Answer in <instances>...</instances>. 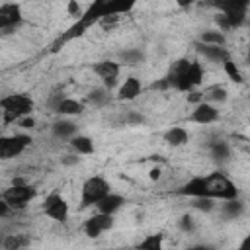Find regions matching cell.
I'll return each mask as SVG.
<instances>
[{"instance_id": "obj_1", "label": "cell", "mask_w": 250, "mask_h": 250, "mask_svg": "<svg viewBox=\"0 0 250 250\" xmlns=\"http://www.w3.org/2000/svg\"><path fill=\"white\" fill-rule=\"evenodd\" d=\"M176 195L182 197H209L215 201H230V199H240V189L236 184L223 172H213L205 176H191L188 182H184L178 189Z\"/></svg>"}, {"instance_id": "obj_2", "label": "cell", "mask_w": 250, "mask_h": 250, "mask_svg": "<svg viewBox=\"0 0 250 250\" xmlns=\"http://www.w3.org/2000/svg\"><path fill=\"white\" fill-rule=\"evenodd\" d=\"M0 107L4 113V123H16L18 119L33 113L35 102L27 94H8L0 100Z\"/></svg>"}, {"instance_id": "obj_3", "label": "cell", "mask_w": 250, "mask_h": 250, "mask_svg": "<svg viewBox=\"0 0 250 250\" xmlns=\"http://www.w3.org/2000/svg\"><path fill=\"white\" fill-rule=\"evenodd\" d=\"M109 193H111V184L104 176L94 174L80 188V207H92V205L96 207Z\"/></svg>"}, {"instance_id": "obj_4", "label": "cell", "mask_w": 250, "mask_h": 250, "mask_svg": "<svg viewBox=\"0 0 250 250\" xmlns=\"http://www.w3.org/2000/svg\"><path fill=\"white\" fill-rule=\"evenodd\" d=\"M35 193H37L35 188L29 186L23 178H14L12 186L2 191V199L8 201L14 211H20V209H25L29 205V201L35 197Z\"/></svg>"}, {"instance_id": "obj_5", "label": "cell", "mask_w": 250, "mask_h": 250, "mask_svg": "<svg viewBox=\"0 0 250 250\" xmlns=\"http://www.w3.org/2000/svg\"><path fill=\"white\" fill-rule=\"evenodd\" d=\"M189 64H191L189 59H178V61H174V62L170 64V70H168L166 78H168L172 90L188 92V94L193 92V86H191L189 76H188V72H189Z\"/></svg>"}, {"instance_id": "obj_6", "label": "cell", "mask_w": 250, "mask_h": 250, "mask_svg": "<svg viewBox=\"0 0 250 250\" xmlns=\"http://www.w3.org/2000/svg\"><path fill=\"white\" fill-rule=\"evenodd\" d=\"M43 213L57 221V223H66L68 221V215H70V205L66 201V197L59 191H51L45 199H43V205H41Z\"/></svg>"}, {"instance_id": "obj_7", "label": "cell", "mask_w": 250, "mask_h": 250, "mask_svg": "<svg viewBox=\"0 0 250 250\" xmlns=\"http://www.w3.org/2000/svg\"><path fill=\"white\" fill-rule=\"evenodd\" d=\"M31 145H33V139L27 133H16L10 137H2L0 139V158H4V160L16 158L21 152H25V148H29Z\"/></svg>"}, {"instance_id": "obj_8", "label": "cell", "mask_w": 250, "mask_h": 250, "mask_svg": "<svg viewBox=\"0 0 250 250\" xmlns=\"http://www.w3.org/2000/svg\"><path fill=\"white\" fill-rule=\"evenodd\" d=\"M92 70L94 74L100 78L102 86L107 88L109 92L117 86V80H119V72H121V64L117 61H111V59H104V61H98L92 64Z\"/></svg>"}, {"instance_id": "obj_9", "label": "cell", "mask_w": 250, "mask_h": 250, "mask_svg": "<svg viewBox=\"0 0 250 250\" xmlns=\"http://www.w3.org/2000/svg\"><path fill=\"white\" fill-rule=\"evenodd\" d=\"M23 23V14L21 6L14 2H6L0 6V31L4 35H10Z\"/></svg>"}, {"instance_id": "obj_10", "label": "cell", "mask_w": 250, "mask_h": 250, "mask_svg": "<svg viewBox=\"0 0 250 250\" xmlns=\"http://www.w3.org/2000/svg\"><path fill=\"white\" fill-rule=\"evenodd\" d=\"M115 225L113 215H104V213H96L92 217H88L82 225V230L88 238H100L104 232L111 230Z\"/></svg>"}, {"instance_id": "obj_11", "label": "cell", "mask_w": 250, "mask_h": 250, "mask_svg": "<svg viewBox=\"0 0 250 250\" xmlns=\"http://www.w3.org/2000/svg\"><path fill=\"white\" fill-rule=\"evenodd\" d=\"M188 121L189 123H197V125H209V123H215L219 121V109L217 105L209 104V102H197L191 109V113L188 115Z\"/></svg>"}, {"instance_id": "obj_12", "label": "cell", "mask_w": 250, "mask_h": 250, "mask_svg": "<svg viewBox=\"0 0 250 250\" xmlns=\"http://www.w3.org/2000/svg\"><path fill=\"white\" fill-rule=\"evenodd\" d=\"M141 92H143V82H141V78L135 76V74H131V76H127V78L117 86L115 100H119V102H133V100H137V98L141 96Z\"/></svg>"}, {"instance_id": "obj_13", "label": "cell", "mask_w": 250, "mask_h": 250, "mask_svg": "<svg viewBox=\"0 0 250 250\" xmlns=\"http://www.w3.org/2000/svg\"><path fill=\"white\" fill-rule=\"evenodd\" d=\"M55 113H59L61 117H78L86 111V104L76 100V98H70V96H62L59 100V104L55 105L53 109Z\"/></svg>"}, {"instance_id": "obj_14", "label": "cell", "mask_w": 250, "mask_h": 250, "mask_svg": "<svg viewBox=\"0 0 250 250\" xmlns=\"http://www.w3.org/2000/svg\"><path fill=\"white\" fill-rule=\"evenodd\" d=\"M51 135L61 141H70L72 137L78 135V125L70 117H61L51 125Z\"/></svg>"}, {"instance_id": "obj_15", "label": "cell", "mask_w": 250, "mask_h": 250, "mask_svg": "<svg viewBox=\"0 0 250 250\" xmlns=\"http://www.w3.org/2000/svg\"><path fill=\"white\" fill-rule=\"evenodd\" d=\"M195 51H197L203 59H207V61H211V62H217V64H223L227 59H230V53L227 51V47H213V45L197 43V45H195Z\"/></svg>"}, {"instance_id": "obj_16", "label": "cell", "mask_w": 250, "mask_h": 250, "mask_svg": "<svg viewBox=\"0 0 250 250\" xmlns=\"http://www.w3.org/2000/svg\"><path fill=\"white\" fill-rule=\"evenodd\" d=\"M146 61V55L137 47H127L117 51V62L121 66H139Z\"/></svg>"}, {"instance_id": "obj_17", "label": "cell", "mask_w": 250, "mask_h": 250, "mask_svg": "<svg viewBox=\"0 0 250 250\" xmlns=\"http://www.w3.org/2000/svg\"><path fill=\"white\" fill-rule=\"evenodd\" d=\"M125 205V197L121 193H109L107 197H104L98 205H96V211L98 213H104V215H115L121 207Z\"/></svg>"}, {"instance_id": "obj_18", "label": "cell", "mask_w": 250, "mask_h": 250, "mask_svg": "<svg viewBox=\"0 0 250 250\" xmlns=\"http://www.w3.org/2000/svg\"><path fill=\"white\" fill-rule=\"evenodd\" d=\"M68 145H70L72 152H76L78 156H90V154L96 152L94 141H92V137H88V135H80V133H78L76 137H72V139L68 141Z\"/></svg>"}, {"instance_id": "obj_19", "label": "cell", "mask_w": 250, "mask_h": 250, "mask_svg": "<svg viewBox=\"0 0 250 250\" xmlns=\"http://www.w3.org/2000/svg\"><path fill=\"white\" fill-rule=\"evenodd\" d=\"M162 139H164L170 146H182V145H186V143L189 141V131H188L186 127H182V125H174V127H170L168 131H164Z\"/></svg>"}, {"instance_id": "obj_20", "label": "cell", "mask_w": 250, "mask_h": 250, "mask_svg": "<svg viewBox=\"0 0 250 250\" xmlns=\"http://www.w3.org/2000/svg\"><path fill=\"white\" fill-rule=\"evenodd\" d=\"M209 156L215 162H229L230 160V145L223 139L211 141L209 143Z\"/></svg>"}, {"instance_id": "obj_21", "label": "cell", "mask_w": 250, "mask_h": 250, "mask_svg": "<svg viewBox=\"0 0 250 250\" xmlns=\"http://www.w3.org/2000/svg\"><path fill=\"white\" fill-rule=\"evenodd\" d=\"M197 43L213 45V47H225L227 45V35L221 29H203L197 37Z\"/></svg>"}, {"instance_id": "obj_22", "label": "cell", "mask_w": 250, "mask_h": 250, "mask_svg": "<svg viewBox=\"0 0 250 250\" xmlns=\"http://www.w3.org/2000/svg\"><path fill=\"white\" fill-rule=\"evenodd\" d=\"M137 250H164V234L162 232H148V234H145L139 240Z\"/></svg>"}, {"instance_id": "obj_23", "label": "cell", "mask_w": 250, "mask_h": 250, "mask_svg": "<svg viewBox=\"0 0 250 250\" xmlns=\"http://www.w3.org/2000/svg\"><path fill=\"white\" fill-rule=\"evenodd\" d=\"M244 211H246V205L242 203V199H230L221 203V215L225 219H238L242 217Z\"/></svg>"}, {"instance_id": "obj_24", "label": "cell", "mask_w": 250, "mask_h": 250, "mask_svg": "<svg viewBox=\"0 0 250 250\" xmlns=\"http://www.w3.org/2000/svg\"><path fill=\"white\" fill-rule=\"evenodd\" d=\"M111 100V92L104 86H98V88H92L88 92V104L94 105V107H105Z\"/></svg>"}, {"instance_id": "obj_25", "label": "cell", "mask_w": 250, "mask_h": 250, "mask_svg": "<svg viewBox=\"0 0 250 250\" xmlns=\"http://www.w3.org/2000/svg\"><path fill=\"white\" fill-rule=\"evenodd\" d=\"M29 244V238L25 234H6L2 238V250H23Z\"/></svg>"}, {"instance_id": "obj_26", "label": "cell", "mask_w": 250, "mask_h": 250, "mask_svg": "<svg viewBox=\"0 0 250 250\" xmlns=\"http://www.w3.org/2000/svg\"><path fill=\"white\" fill-rule=\"evenodd\" d=\"M227 100H229V92H227V88H223V86H213V88H209V90L205 92V98H203V102H209V104H213V105L225 104Z\"/></svg>"}, {"instance_id": "obj_27", "label": "cell", "mask_w": 250, "mask_h": 250, "mask_svg": "<svg viewBox=\"0 0 250 250\" xmlns=\"http://www.w3.org/2000/svg\"><path fill=\"white\" fill-rule=\"evenodd\" d=\"M221 66H223V72L229 76V80H232L234 84H242L244 76H242V72H240L238 64L232 61V57H230V59H227V61H225Z\"/></svg>"}, {"instance_id": "obj_28", "label": "cell", "mask_w": 250, "mask_h": 250, "mask_svg": "<svg viewBox=\"0 0 250 250\" xmlns=\"http://www.w3.org/2000/svg\"><path fill=\"white\" fill-rule=\"evenodd\" d=\"M191 207L203 215H209L217 209V201L209 199V197H195V199H191Z\"/></svg>"}, {"instance_id": "obj_29", "label": "cell", "mask_w": 250, "mask_h": 250, "mask_svg": "<svg viewBox=\"0 0 250 250\" xmlns=\"http://www.w3.org/2000/svg\"><path fill=\"white\" fill-rule=\"evenodd\" d=\"M178 229H180L184 234H193L195 229H197L195 217H193L191 213H184V215H180V219H178Z\"/></svg>"}, {"instance_id": "obj_30", "label": "cell", "mask_w": 250, "mask_h": 250, "mask_svg": "<svg viewBox=\"0 0 250 250\" xmlns=\"http://www.w3.org/2000/svg\"><path fill=\"white\" fill-rule=\"evenodd\" d=\"M188 76H189V82H191L193 90H195L197 86H201V82H203V66H201L199 61H191Z\"/></svg>"}, {"instance_id": "obj_31", "label": "cell", "mask_w": 250, "mask_h": 250, "mask_svg": "<svg viewBox=\"0 0 250 250\" xmlns=\"http://www.w3.org/2000/svg\"><path fill=\"white\" fill-rule=\"evenodd\" d=\"M123 121L127 123V125H145L146 123V117L141 113V111H135V109H129L127 113H125V117H123Z\"/></svg>"}, {"instance_id": "obj_32", "label": "cell", "mask_w": 250, "mask_h": 250, "mask_svg": "<svg viewBox=\"0 0 250 250\" xmlns=\"http://www.w3.org/2000/svg\"><path fill=\"white\" fill-rule=\"evenodd\" d=\"M66 12H68V16H74V18H82L84 16V8H82V4H78L76 0H70V2H66Z\"/></svg>"}, {"instance_id": "obj_33", "label": "cell", "mask_w": 250, "mask_h": 250, "mask_svg": "<svg viewBox=\"0 0 250 250\" xmlns=\"http://www.w3.org/2000/svg\"><path fill=\"white\" fill-rule=\"evenodd\" d=\"M16 125H18L20 129H23V131H29V129H35V125H37V119H35L33 115H25V117L18 119V121H16Z\"/></svg>"}, {"instance_id": "obj_34", "label": "cell", "mask_w": 250, "mask_h": 250, "mask_svg": "<svg viewBox=\"0 0 250 250\" xmlns=\"http://www.w3.org/2000/svg\"><path fill=\"white\" fill-rule=\"evenodd\" d=\"M78 162H80V156L76 152H66V154L61 156V164L62 166H76Z\"/></svg>"}, {"instance_id": "obj_35", "label": "cell", "mask_w": 250, "mask_h": 250, "mask_svg": "<svg viewBox=\"0 0 250 250\" xmlns=\"http://www.w3.org/2000/svg\"><path fill=\"white\" fill-rule=\"evenodd\" d=\"M119 18H121V16H105V18H102V20H100V23H98V25H100V27H104V29H111L113 25H117V23H119Z\"/></svg>"}, {"instance_id": "obj_36", "label": "cell", "mask_w": 250, "mask_h": 250, "mask_svg": "<svg viewBox=\"0 0 250 250\" xmlns=\"http://www.w3.org/2000/svg\"><path fill=\"white\" fill-rule=\"evenodd\" d=\"M150 88H152V90H158V92L172 90V86H170V82H168V78H166V76H162V78H158L156 82H152V84H150Z\"/></svg>"}, {"instance_id": "obj_37", "label": "cell", "mask_w": 250, "mask_h": 250, "mask_svg": "<svg viewBox=\"0 0 250 250\" xmlns=\"http://www.w3.org/2000/svg\"><path fill=\"white\" fill-rule=\"evenodd\" d=\"M14 209H12V205L8 203V201H4V199H0V219H6L10 213H12Z\"/></svg>"}, {"instance_id": "obj_38", "label": "cell", "mask_w": 250, "mask_h": 250, "mask_svg": "<svg viewBox=\"0 0 250 250\" xmlns=\"http://www.w3.org/2000/svg\"><path fill=\"white\" fill-rule=\"evenodd\" d=\"M236 250H250V232H248V234H244V236L240 238V242H238Z\"/></svg>"}, {"instance_id": "obj_39", "label": "cell", "mask_w": 250, "mask_h": 250, "mask_svg": "<svg viewBox=\"0 0 250 250\" xmlns=\"http://www.w3.org/2000/svg\"><path fill=\"white\" fill-rule=\"evenodd\" d=\"M160 176H162V170H160V166H154V168H150V172H148V178H150L152 182H158V180H160Z\"/></svg>"}, {"instance_id": "obj_40", "label": "cell", "mask_w": 250, "mask_h": 250, "mask_svg": "<svg viewBox=\"0 0 250 250\" xmlns=\"http://www.w3.org/2000/svg\"><path fill=\"white\" fill-rule=\"evenodd\" d=\"M186 250H215V246L205 244V242H199V244H191V246H188Z\"/></svg>"}, {"instance_id": "obj_41", "label": "cell", "mask_w": 250, "mask_h": 250, "mask_svg": "<svg viewBox=\"0 0 250 250\" xmlns=\"http://www.w3.org/2000/svg\"><path fill=\"white\" fill-rule=\"evenodd\" d=\"M244 59H246V64L250 66V47H248V51H246V57H244Z\"/></svg>"}, {"instance_id": "obj_42", "label": "cell", "mask_w": 250, "mask_h": 250, "mask_svg": "<svg viewBox=\"0 0 250 250\" xmlns=\"http://www.w3.org/2000/svg\"><path fill=\"white\" fill-rule=\"evenodd\" d=\"M248 100H250V90H248Z\"/></svg>"}]
</instances>
